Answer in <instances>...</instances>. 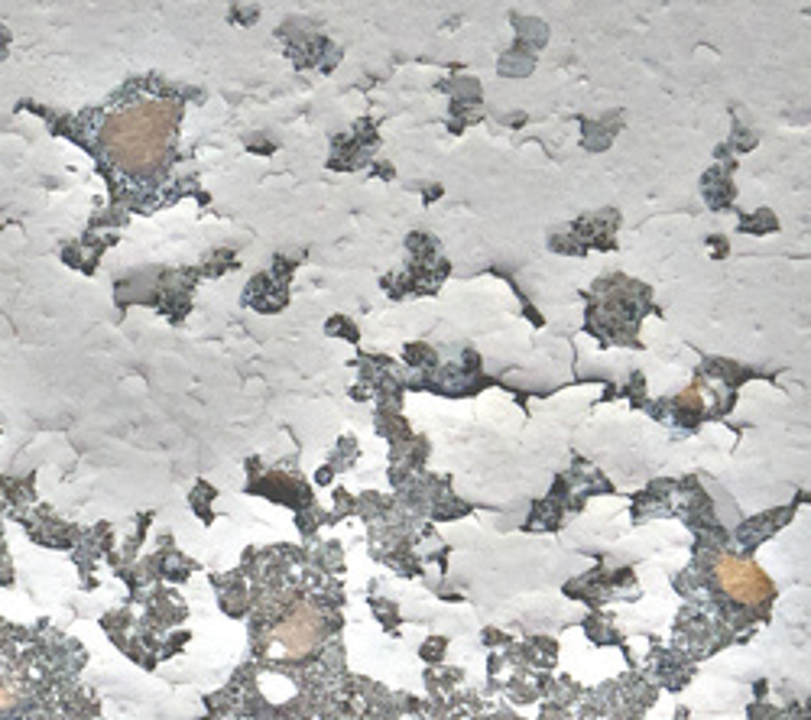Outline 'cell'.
<instances>
[{
    "label": "cell",
    "mask_w": 811,
    "mask_h": 720,
    "mask_svg": "<svg viewBox=\"0 0 811 720\" xmlns=\"http://www.w3.org/2000/svg\"><path fill=\"white\" fill-rule=\"evenodd\" d=\"M276 639H279L282 649L289 652V656H305L322 639V616L312 607H296L276 626Z\"/></svg>",
    "instance_id": "obj_3"
},
{
    "label": "cell",
    "mask_w": 811,
    "mask_h": 720,
    "mask_svg": "<svg viewBox=\"0 0 811 720\" xmlns=\"http://www.w3.org/2000/svg\"><path fill=\"white\" fill-rule=\"evenodd\" d=\"M10 701H14V691H10V688L4 685V681H0V707H7Z\"/></svg>",
    "instance_id": "obj_4"
},
{
    "label": "cell",
    "mask_w": 811,
    "mask_h": 720,
    "mask_svg": "<svg viewBox=\"0 0 811 720\" xmlns=\"http://www.w3.org/2000/svg\"><path fill=\"white\" fill-rule=\"evenodd\" d=\"M717 581L730 597H737L740 604H762V600L772 594L766 574L760 571L750 561H740V558H720L717 561Z\"/></svg>",
    "instance_id": "obj_2"
},
{
    "label": "cell",
    "mask_w": 811,
    "mask_h": 720,
    "mask_svg": "<svg viewBox=\"0 0 811 720\" xmlns=\"http://www.w3.org/2000/svg\"><path fill=\"white\" fill-rule=\"evenodd\" d=\"M172 136V111L162 104L130 107L124 117H117L107 130V146L127 169H149L166 153V143Z\"/></svg>",
    "instance_id": "obj_1"
}]
</instances>
